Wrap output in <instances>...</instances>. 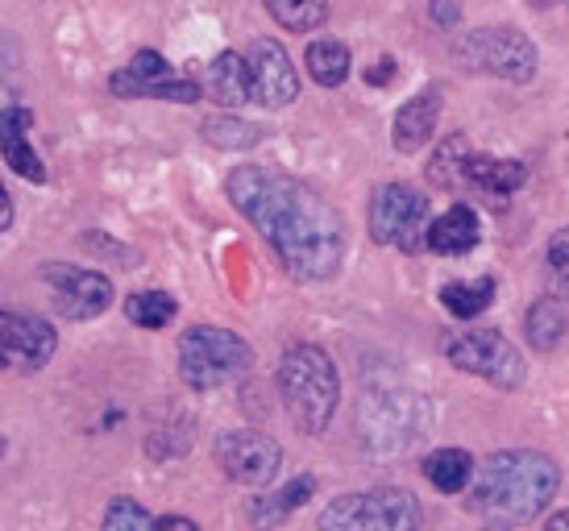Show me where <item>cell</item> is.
<instances>
[{"mask_svg": "<svg viewBox=\"0 0 569 531\" xmlns=\"http://www.w3.org/2000/svg\"><path fill=\"white\" fill-rule=\"evenodd\" d=\"M54 349H59V332L50 320L4 308V361L17 374H38L42 365H50Z\"/></svg>", "mask_w": 569, "mask_h": 531, "instance_id": "5bb4252c", "label": "cell"}, {"mask_svg": "<svg viewBox=\"0 0 569 531\" xmlns=\"http://www.w3.org/2000/svg\"><path fill=\"white\" fill-rule=\"evenodd\" d=\"M482 241V220H478L475 203H449L441 217L428 224V250L445 253V258H461Z\"/></svg>", "mask_w": 569, "mask_h": 531, "instance_id": "e0dca14e", "label": "cell"}, {"mask_svg": "<svg viewBox=\"0 0 569 531\" xmlns=\"http://www.w3.org/2000/svg\"><path fill=\"white\" fill-rule=\"evenodd\" d=\"M420 437H428V403L420 394L387 387L370 391L362 403V440L375 457L408 453Z\"/></svg>", "mask_w": 569, "mask_h": 531, "instance_id": "52a82bcc", "label": "cell"}, {"mask_svg": "<svg viewBox=\"0 0 569 531\" xmlns=\"http://www.w3.org/2000/svg\"><path fill=\"white\" fill-rule=\"evenodd\" d=\"M545 531H569V511H557V515L545 523Z\"/></svg>", "mask_w": 569, "mask_h": 531, "instance_id": "e575fe53", "label": "cell"}, {"mask_svg": "<svg viewBox=\"0 0 569 531\" xmlns=\"http://www.w3.org/2000/svg\"><path fill=\"white\" fill-rule=\"evenodd\" d=\"M312 494H317V482H312L308 473H300V478H291L287 485H279L274 494H258L246 515H250V523L258 531H274V528H283L287 519L296 515Z\"/></svg>", "mask_w": 569, "mask_h": 531, "instance_id": "ffe728a7", "label": "cell"}, {"mask_svg": "<svg viewBox=\"0 0 569 531\" xmlns=\"http://www.w3.org/2000/svg\"><path fill=\"white\" fill-rule=\"evenodd\" d=\"M453 59L475 76L503 79V83H532L540 67V50L516 26H482V30L461 33L453 42Z\"/></svg>", "mask_w": 569, "mask_h": 531, "instance_id": "8992f818", "label": "cell"}, {"mask_svg": "<svg viewBox=\"0 0 569 531\" xmlns=\"http://www.w3.org/2000/svg\"><path fill=\"white\" fill-rule=\"evenodd\" d=\"M532 4H537V9H549V4H561V0H532Z\"/></svg>", "mask_w": 569, "mask_h": 531, "instance_id": "d590c367", "label": "cell"}, {"mask_svg": "<svg viewBox=\"0 0 569 531\" xmlns=\"http://www.w3.org/2000/svg\"><path fill=\"white\" fill-rule=\"evenodd\" d=\"M475 154V146L466 133H449V138L437 146V154L428 158V183L441 191H458L461 183V167H466V158Z\"/></svg>", "mask_w": 569, "mask_h": 531, "instance_id": "cb8c5ba5", "label": "cell"}, {"mask_svg": "<svg viewBox=\"0 0 569 531\" xmlns=\"http://www.w3.org/2000/svg\"><path fill=\"white\" fill-rule=\"evenodd\" d=\"M253 349L233 329L191 324L179 337V378L191 391H221L250 374Z\"/></svg>", "mask_w": 569, "mask_h": 531, "instance_id": "277c9868", "label": "cell"}, {"mask_svg": "<svg viewBox=\"0 0 569 531\" xmlns=\"http://www.w3.org/2000/svg\"><path fill=\"white\" fill-rule=\"evenodd\" d=\"M126 315L138 329H167L179 315V303L167 291H138V295L126 299Z\"/></svg>", "mask_w": 569, "mask_h": 531, "instance_id": "4316f807", "label": "cell"}, {"mask_svg": "<svg viewBox=\"0 0 569 531\" xmlns=\"http://www.w3.org/2000/svg\"><path fill=\"white\" fill-rule=\"evenodd\" d=\"M425 511L403 485H379L358 494H337L320 511L317 531H420Z\"/></svg>", "mask_w": 569, "mask_h": 531, "instance_id": "5b68a950", "label": "cell"}, {"mask_svg": "<svg viewBox=\"0 0 569 531\" xmlns=\"http://www.w3.org/2000/svg\"><path fill=\"white\" fill-rule=\"evenodd\" d=\"M303 67H308V76L317 79L320 88H341V83L349 79V67H353V59H349L346 42H337V38H320V42H312V47H308V54H303Z\"/></svg>", "mask_w": 569, "mask_h": 531, "instance_id": "603a6c76", "label": "cell"}, {"mask_svg": "<svg viewBox=\"0 0 569 531\" xmlns=\"http://www.w3.org/2000/svg\"><path fill=\"white\" fill-rule=\"evenodd\" d=\"M212 453L217 465L224 469V478H233L238 485H270L274 473L283 465V449L279 440L267 432H253V428H233L212 440Z\"/></svg>", "mask_w": 569, "mask_h": 531, "instance_id": "7c38bea8", "label": "cell"}, {"mask_svg": "<svg viewBox=\"0 0 569 531\" xmlns=\"http://www.w3.org/2000/svg\"><path fill=\"white\" fill-rule=\"evenodd\" d=\"M366 79H370V83H387V79H396V59H379L375 71H366Z\"/></svg>", "mask_w": 569, "mask_h": 531, "instance_id": "1f68e13d", "label": "cell"}, {"mask_svg": "<svg viewBox=\"0 0 569 531\" xmlns=\"http://www.w3.org/2000/svg\"><path fill=\"white\" fill-rule=\"evenodd\" d=\"M561 465L553 457L532 453V449H503L490 453V461L478 469L475 490H470V511L495 528H520L557 499Z\"/></svg>", "mask_w": 569, "mask_h": 531, "instance_id": "7a4b0ae2", "label": "cell"}, {"mask_svg": "<svg viewBox=\"0 0 569 531\" xmlns=\"http://www.w3.org/2000/svg\"><path fill=\"white\" fill-rule=\"evenodd\" d=\"M159 531H200V528L183 515H167V519H159Z\"/></svg>", "mask_w": 569, "mask_h": 531, "instance_id": "d6a6232c", "label": "cell"}, {"mask_svg": "<svg viewBox=\"0 0 569 531\" xmlns=\"http://www.w3.org/2000/svg\"><path fill=\"white\" fill-rule=\"evenodd\" d=\"M0 224H4V233L13 229V200H9V191H0Z\"/></svg>", "mask_w": 569, "mask_h": 531, "instance_id": "836d02e7", "label": "cell"}, {"mask_svg": "<svg viewBox=\"0 0 569 531\" xmlns=\"http://www.w3.org/2000/svg\"><path fill=\"white\" fill-rule=\"evenodd\" d=\"M495 279L490 274H482V279H470V282H449V287H441V303L449 315H458V320H475V315H482L495 303Z\"/></svg>", "mask_w": 569, "mask_h": 531, "instance_id": "d4e9b609", "label": "cell"}, {"mask_svg": "<svg viewBox=\"0 0 569 531\" xmlns=\"http://www.w3.org/2000/svg\"><path fill=\"white\" fill-rule=\"evenodd\" d=\"M42 282H47L54 312L67 315V320H96V315L109 312L112 299H117L109 274L88 270V266L47 262L42 266Z\"/></svg>", "mask_w": 569, "mask_h": 531, "instance_id": "8fae6325", "label": "cell"}, {"mask_svg": "<svg viewBox=\"0 0 569 531\" xmlns=\"http://www.w3.org/2000/svg\"><path fill=\"white\" fill-rule=\"evenodd\" d=\"M569 332V315L566 308H561V299H537L532 308H528V315H523V337H528V344L537 349V353H553L557 344L566 341Z\"/></svg>", "mask_w": 569, "mask_h": 531, "instance_id": "44dd1931", "label": "cell"}, {"mask_svg": "<svg viewBox=\"0 0 569 531\" xmlns=\"http://www.w3.org/2000/svg\"><path fill=\"white\" fill-rule=\"evenodd\" d=\"M428 200L411 183H382L370 200V237L403 253L428 250Z\"/></svg>", "mask_w": 569, "mask_h": 531, "instance_id": "9c48e42d", "label": "cell"}, {"mask_svg": "<svg viewBox=\"0 0 569 531\" xmlns=\"http://www.w3.org/2000/svg\"><path fill=\"white\" fill-rule=\"evenodd\" d=\"M428 13H432V21H437V26H445V30H449V26H458L461 4H458V0H432V4H428Z\"/></svg>", "mask_w": 569, "mask_h": 531, "instance_id": "4dcf8cb0", "label": "cell"}, {"mask_svg": "<svg viewBox=\"0 0 569 531\" xmlns=\"http://www.w3.org/2000/svg\"><path fill=\"white\" fill-rule=\"evenodd\" d=\"M109 88L121 100H174V104H196L204 96V83L179 76L159 50H138L126 71L109 79Z\"/></svg>", "mask_w": 569, "mask_h": 531, "instance_id": "30bf717a", "label": "cell"}, {"mask_svg": "<svg viewBox=\"0 0 569 531\" xmlns=\"http://www.w3.org/2000/svg\"><path fill=\"white\" fill-rule=\"evenodd\" d=\"M279 399H283L287 420L300 428L303 437H320L337 415L341 403V374L320 344H291L279 358Z\"/></svg>", "mask_w": 569, "mask_h": 531, "instance_id": "3957f363", "label": "cell"}, {"mask_svg": "<svg viewBox=\"0 0 569 531\" xmlns=\"http://www.w3.org/2000/svg\"><path fill=\"white\" fill-rule=\"evenodd\" d=\"M246 63H250L253 76V104L262 109H283L300 96V76H296V63L283 50V42L274 38H253L246 47Z\"/></svg>", "mask_w": 569, "mask_h": 531, "instance_id": "4fadbf2b", "label": "cell"}, {"mask_svg": "<svg viewBox=\"0 0 569 531\" xmlns=\"http://www.w3.org/2000/svg\"><path fill=\"white\" fill-rule=\"evenodd\" d=\"M528 183V167H523L520 158H482V154H470L466 158V167H461V183L458 191H475L482 196L487 203L495 208H503L516 191Z\"/></svg>", "mask_w": 569, "mask_h": 531, "instance_id": "9a60e30c", "label": "cell"}, {"mask_svg": "<svg viewBox=\"0 0 569 531\" xmlns=\"http://www.w3.org/2000/svg\"><path fill=\"white\" fill-rule=\"evenodd\" d=\"M445 358L453 370L461 374H475L499 391H520L528 382V365H523V353L507 341L503 332L475 329V332H458L445 341Z\"/></svg>", "mask_w": 569, "mask_h": 531, "instance_id": "ba28073f", "label": "cell"}, {"mask_svg": "<svg viewBox=\"0 0 569 531\" xmlns=\"http://www.w3.org/2000/svg\"><path fill=\"white\" fill-rule=\"evenodd\" d=\"M224 196L262 233L279 266L300 282H329L346 262V220L312 183L279 167H233Z\"/></svg>", "mask_w": 569, "mask_h": 531, "instance_id": "6da1fadb", "label": "cell"}, {"mask_svg": "<svg viewBox=\"0 0 569 531\" xmlns=\"http://www.w3.org/2000/svg\"><path fill=\"white\" fill-rule=\"evenodd\" d=\"M204 141L208 146H221V150H250L262 141V129L238 117H208L204 121Z\"/></svg>", "mask_w": 569, "mask_h": 531, "instance_id": "83f0119b", "label": "cell"}, {"mask_svg": "<svg viewBox=\"0 0 569 531\" xmlns=\"http://www.w3.org/2000/svg\"><path fill=\"white\" fill-rule=\"evenodd\" d=\"M549 274L557 282V295H569V229L549 237Z\"/></svg>", "mask_w": 569, "mask_h": 531, "instance_id": "f546056e", "label": "cell"}, {"mask_svg": "<svg viewBox=\"0 0 569 531\" xmlns=\"http://www.w3.org/2000/svg\"><path fill=\"white\" fill-rule=\"evenodd\" d=\"M420 473H425L428 482L437 485L441 494H461L466 485L475 482V457L466 453V449H437V453L425 457V465H420Z\"/></svg>", "mask_w": 569, "mask_h": 531, "instance_id": "7402d4cb", "label": "cell"}, {"mask_svg": "<svg viewBox=\"0 0 569 531\" xmlns=\"http://www.w3.org/2000/svg\"><path fill=\"white\" fill-rule=\"evenodd\" d=\"M262 4L291 33H312L329 21V0H262Z\"/></svg>", "mask_w": 569, "mask_h": 531, "instance_id": "484cf974", "label": "cell"}, {"mask_svg": "<svg viewBox=\"0 0 569 531\" xmlns=\"http://www.w3.org/2000/svg\"><path fill=\"white\" fill-rule=\"evenodd\" d=\"M100 531H159V523L150 519V511L138 499H112Z\"/></svg>", "mask_w": 569, "mask_h": 531, "instance_id": "f1b7e54d", "label": "cell"}, {"mask_svg": "<svg viewBox=\"0 0 569 531\" xmlns=\"http://www.w3.org/2000/svg\"><path fill=\"white\" fill-rule=\"evenodd\" d=\"M204 92L212 96L221 109H241V104H253V76H250L246 54H233V50L217 54V59L208 63Z\"/></svg>", "mask_w": 569, "mask_h": 531, "instance_id": "d6986e66", "label": "cell"}, {"mask_svg": "<svg viewBox=\"0 0 569 531\" xmlns=\"http://www.w3.org/2000/svg\"><path fill=\"white\" fill-rule=\"evenodd\" d=\"M30 109H17V104H4L0 112V146H4V167L21 179H30V183H47V167H42V158L33 154L30 138H26V129H30Z\"/></svg>", "mask_w": 569, "mask_h": 531, "instance_id": "ac0fdd59", "label": "cell"}, {"mask_svg": "<svg viewBox=\"0 0 569 531\" xmlns=\"http://www.w3.org/2000/svg\"><path fill=\"white\" fill-rule=\"evenodd\" d=\"M437 121H441V88H425L403 100L391 121V141L399 154H420L437 133Z\"/></svg>", "mask_w": 569, "mask_h": 531, "instance_id": "2e32d148", "label": "cell"}]
</instances>
